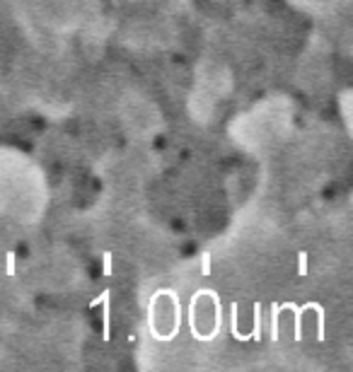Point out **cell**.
I'll use <instances>...</instances> for the list:
<instances>
[{
	"label": "cell",
	"mask_w": 353,
	"mask_h": 372,
	"mask_svg": "<svg viewBox=\"0 0 353 372\" xmlns=\"http://www.w3.org/2000/svg\"><path fill=\"white\" fill-rule=\"evenodd\" d=\"M254 336H257V339L262 336V314H259V307L254 312Z\"/></svg>",
	"instance_id": "2"
},
{
	"label": "cell",
	"mask_w": 353,
	"mask_h": 372,
	"mask_svg": "<svg viewBox=\"0 0 353 372\" xmlns=\"http://www.w3.org/2000/svg\"><path fill=\"white\" fill-rule=\"evenodd\" d=\"M271 339H278V307H273L271 312Z\"/></svg>",
	"instance_id": "1"
},
{
	"label": "cell",
	"mask_w": 353,
	"mask_h": 372,
	"mask_svg": "<svg viewBox=\"0 0 353 372\" xmlns=\"http://www.w3.org/2000/svg\"><path fill=\"white\" fill-rule=\"evenodd\" d=\"M204 273H210V259L204 256Z\"/></svg>",
	"instance_id": "3"
}]
</instances>
